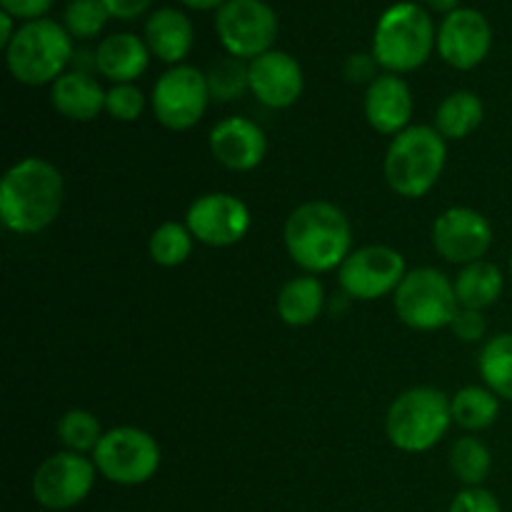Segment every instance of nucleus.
Wrapping results in <instances>:
<instances>
[{
  "label": "nucleus",
  "mask_w": 512,
  "mask_h": 512,
  "mask_svg": "<svg viewBox=\"0 0 512 512\" xmlns=\"http://www.w3.org/2000/svg\"><path fill=\"white\" fill-rule=\"evenodd\" d=\"M65 198L60 170L50 160L23 158L0 183V220L10 233L35 235L55 223Z\"/></svg>",
  "instance_id": "nucleus-1"
},
{
  "label": "nucleus",
  "mask_w": 512,
  "mask_h": 512,
  "mask_svg": "<svg viewBox=\"0 0 512 512\" xmlns=\"http://www.w3.org/2000/svg\"><path fill=\"white\" fill-rule=\"evenodd\" d=\"M283 235L288 255L308 275L330 273L353 253V228L343 210L328 200L298 205L285 220Z\"/></svg>",
  "instance_id": "nucleus-2"
},
{
  "label": "nucleus",
  "mask_w": 512,
  "mask_h": 512,
  "mask_svg": "<svg viewBox=\"0 0 512 512\" xmlns=\"http://www.w3.org/2000/svg\"><path fill=\"white\" fill-rule=\"evenodd\" d=\"M448 145L430 125H410L395 135L385 153V180L403 198H423L435 188L445 170Z\"/></svg>",
  "instance_id": "nucleus-3"
},
{
  "label": "nucleus",
  "mask_w": 512,
  "mask_h": 512,
  "mask_svg": "<svg viewBox=\"0 0 512 512\" xmlns=\"http://www.w3.org/2000/svg\"><path fill=\"white\" fill-rule=\"evenodd\" d=\"M435 45L433 20L418 3L390 5L375 25L373 55L388 73H413L430 58Z\"/></svg>",
  "instance_id": "nucleus-4"
},
{
  "label": "nucleus",
  "mask_w": 512,
  "mask_h": 512,
  "mask_svg": "<svg viewBox=\"0 0 512 512\" xmlns=\"http://www.w3.org/2000/svg\"><path fill=\"white\" fill-rule=\"evenodd\" d=\"M73 53V40L65 25L50 18H38L20 25L5 48V63L18 83L38 88L53 85L65 73Z\"/></svg>",
  "instance_id": "nucleus-5"
},
{
  "label": "nucleus",
  "mask_w": 512,
  "mask_h": 512,
  "mask_svg": "<svg viewBox=\"0 0 512 512\" xmlns=\"http://www.w3.org/2000/svg\"><path fill=\"white\" fill-rule=\"evenodd\" d=\"M453 423L448 395L435 388H410L388 408L385 433L403 453H425L435 448Z\"/></svg>",
  "instance_id": "nucleus-6"
},
{
  "label": "nucleus",
  "mask_w": 512,
  "mask_h": 512,
  "mask_svg": "<svg viewBox=\"0 0 512 512\" xmlns=\"http://www.w3.org/2000/svg\"><path fill=\"white\" fill-rule=\"evenodd\" d=\"M395 313L413 330L450 328L460 310L453 280L435 268L410 270L393 293Z\"/></svg>",
  "instance_id": "nucleus-7"
},
{
  "label": "nucleus",
  "mask_w": 512,
  "mask_h": 512,
  "mask_svg": "<svg viewBox=\"0 0 512 512\" xmlns=\"http://www.w3.org/2000/svg\"><path fill=\"white\" fill-rule=\"evenodd\" d=\"M93 463L108 483L143 485L158 473L160 448L150 433L123 425L103 435L93 453Z\"/></svg>",
  "instance_id": "nucleus-8"
},
{
  "label": "nucleus",
  "mask_w": 512,
  "mask_h": 512,
  "mask_svg": "<svg viewBox=\"0 0 512 512\" xmlns=\"http://www.w3.org/2000/svg\"><path fill=\"white\" fill-rule=\"evenodd\" d=\"M210 100L213 98H210L208 75L183 63L165 70L150 95L155 120L175 133L195 128L208 110Z\"/></svg>",
  "instance_id": "nucleus-9"
},
{
  "label": "nucleus",
  "mask_w": 512,
  "mask_h": 512,
  "mask_svg": "<svg viewBox=\"0 0 512 512\" xmlns=\"http://www.w3.org/2000/svg\"><path fill=\"white\" fill-rule=\"evenodd\" d=\"M278 28V15L263 0H228L215 15L220 43L240 60H255L273 50Z\"/></svg>",
  "instance_id": "nucleus-10"
},
{
  "label": "nucleus",
  "mask_w": 512,
  "mask_h": 512,
  "mask_svg": "<svg viewBox=\"0 0 512 512\" xmlns=\"http://www.w3.org/2000/svg\"><path fill=\"white\" fill-rule=\"evenodd\" d=\"M93 460L85 455L60 450L38 465L33 475V498L45 510H70L83 503L95 485Z\"/></svg>",
  "instance_id": "nucleus-11"
},
{
  "label": "nucleus",
  "mask_w": 512,
  "mask_h": 512,
  "mask_svg": "<svg viewBox=\"0 0 512 512\" xmlns=\"http://www.w3.org/2000/svg\"><path fill=\"white\" fill-rule=\"evenodd\" d=\"M408 275L403 253L390 245H365L353 250L338 268V280L350 300H378L395 293Z\"/></svg>",
  "instance_id": "nucleus-12"
},
{
  "label": "nucleus",
  "mask_w": 512,
  "mask_h": 512,
  "mask_svg": "<svg viewBox=\"0 0 512 512\" xmlns=\"http://www.w3.org/2000/svg\"><path fill=\"white\" fill-rule=\"evenodd\" d=\"M185 225L195 240L210 248H230L250 230V210L230 193L200 195L185 213Z\"/></svg>",
  "instance_id": "nucleus-13"
},
{
  "label": "nucleus",
  "mask_w": 512,
  "mask_h": 512,
  "mask_svg": "<svg viewBox=\"0 0 512 512\" xmlns=\"http://www.w3.org/2000/svg\"><path fill=\"white\" fill-rule=\"evenodd\" d=\"M433 245L448 263H478L493 245V228L483 213L455 205L433 223Z\"/></svg>",
  "instance_id": "nucleus-14"
},
{
  "label": "nucleus",
  "mask_w": 512,
  "mask_h": 512,
  "mask_svg": "<svg viewBox=\"0 0 512 512\" xmlns=\"http://www.w3.org/2000/svg\"><path fill=\"white\" fill-rule=\"evenodd\" d=\"M493 45L488 18L473 8H458L445 15L438 30L440 58L458 70H473L483 63Z\"/></svg>",
  "instance_id": "nucleus-15"
},
{
  "label": "nucleus",
  "mask_w": 512,
  "mask_h": 512,
  "mask_svg": "<svg viewBox=\"0 0 512 512\" xmlns=\"http://www.w3.org/2000/svg\"><path fill=\"white\" fill-rule=\"evenodd\" d=\"M303 68L283 50H268L250 60V93L268 108H290L303 95Z\"/></svg>",
  "instance_id": "nucleus-16"
},
{
  "label": "nucleus",
  "mask_w": 512,
  "mask_h": 512,
  "mask_svg": "<svg viewBox=\"0 0 512 512\" xmlns=\"http://www.w3.org/2000/svg\"><path fill=\"white\" fill-rule=\"evenodd\" d=\"M268 150L263 128L248 118H225L210 130V153L223 168L248 173L258 168Z\"/></svg>",
  "instance_id": "nucleus-17"
},
{
  "label": "nucleus",
  "mask_w": 512,
  "mask_h": 512,
  "mask_svg": "<svg viewBox=\"0 0 512 512\" xmlns=\"http://www.w3.org/2000/svg\"><path fill=\"white\" fill-rule=\"evenodd\" d=\"M363 110L368 123L380 135H400L410 128L413 118V93L410 85L400 75L385 73L378 75L365 90Z\"/></svg>",
  "instance_id": "nucleus-18"
},
{
  "label": "nucleus",
  "mask_w": 512,
  "mask_h": 512,
  "mask_svg": "<svg viewBox=\"0 0 512 512\" xmlns=\"http://www.w3.org/2000/svg\"><path fill=\"white\" fill-rule=\"evenodd\" d=\"M108 90L100 88L98 80L90 73L80 70H65L53 85H50V103L63 118L75 123H88L98 118L105 110Z\"/></svg>",
  "instance_id": "nucleus-19"
},
{
  "label": "nucleus",
  "mask_w": 512,
  "mask_h": 512,
  "mask_svg": "<svg viewBox=\"0 0 512 512\" xmlns=\"http://www.w3.org/2000/svg\"><path fill=\"white\" fill-rule=\"evenodd\" d=\"M193 38V23L178 8L155 10L145 23V45L163 63L180 65L193 48Z\"/></svg>",
  "instance_id": "nucleus-20"
},
{
  "label": "nucleus",
  "mask_w": 512,
  "mask_h": 512,
  "mask_svg": "<svg viewBox=\"0 0 512 512\" xmlns=\"http://www.w3.org/2000/svg\"><path fill=\"white\" fill-rule=\"evenodd\" d=\"M95 55H98V73L113 85L133 83L135 78H140L148 70L150 63L148 45L133 33L108 35L98 45Z\"/></svg>",
  "instance_id": "nucleus-21"
},
{
  "label": "nucleus",
  "mask_w": 512,
  "mask_h": 512,
  "mask_svg": "<svg viewBox=\"0 0 512 512\" xmlns=\"http://www.w3.org/2000/svg\"><path fill=\"white\" fill-rule=\"evenodd\" d=\"M325 308V288L315 275H300L288 280L278 293V315L290 328H305L315 323Z\"/></svg>",
  "instance_id": "nucleus-22"
},
{
  "label": "nucleus",
  "mask_w": 512,
  "mask_h": 512,
  "mask_svg": "<svg viewBox=\"0 0 512 512\" xmlns=\"http://www.w3.org/2000/svg\"><path fill=\"white\" fill-rule=\"evenodd\" d=\"M453 285L460 308L485 310L503 293V273H500L498 265L478 260V263L463 265Z\"/></svg>",
  "instance_id": "nucleus-23"
},
{
  "label": "nucleus",
  "mask_w": 512,
  "mask_h": 512,
  "mask_svg": "<svg viewBox=\"0 0 512 512\" xmlns=\"http://www.w3.org/2000/svg\"><path fill=\"white\" fill-rule=\"evenodd\" d=\"M483 115L485 108L478 95L470 93V90H455L438 105L435 130L445 140H463L480 128Z\"/></svg>",
  "instance_id": "nucleus-24"
},
{
  "label": "nucleus",
  "mask_w": 512,
  "mask_h": 512,
  "mask_svg": "<svg viewBox=\"0 0 512 512\" xmlns=\"http://www.w3.org/2000/svg\"><path fill=\"white\" fill-rule=\"evenodd\" d=\"M450 413H453V423L458 428L468 430V433H480V430L490 428L498 420V395L490 388L468 385V388L458 390L453 395V400H450Z\"/></svg>",
  "instance_id": "nucleus-25"
},
{
  "label": "nucleus",
  "mask_w": 512,
  "mask_h": 512,
  "mask_svg": "<svg viewBox=\"0 0 512 512\" xmlns=\"http://www.w3.org/2000/svg\"><path fill=\"white\" fill-rule=\"evenodd\" d=\"M480 375L498 398L512 403V333L495 335L480 353Z\"/></svg>",
  "instance_id": "nucleus-26"
},
{
  "label": "nucleus",
  "mask_w": 512,
  "mask_h": 512,
  "mask_svg": "<svg viewBox=\"0 0 512 512\" xmlns=\"http://www.w3.org/2000/svg\"><path fill=\"white\" fill-rule=\"evenodd\" d=\"M490 468H493V458L483 440L473 438V435L455 440L453 450H450V470L460 483H465L468 488H480L490 475Z\"/></svg>",
  "instance_id": "nucleus-27"
},
{
  "label": "nucleus",
  "mask_w": 512,
  "mask_h": 512,
  "mask_svg": "<svg viewBox=\"0 0 512 512\" xmlns=\"http://www.w3.org/2000/svg\"><path fill=\"white\" fill-rule=\"evenodd\" d=\"M193 240L195 238L188 230V225L168 220V223L158 225L153 230V235H150V258L160 268H178L193 253Z\"/></svg>",
  "instance_id": "nucleus-28"
},
{
  "label": "nucleus",
  "mask_w": 512,
  "mask_h": 512,
  "mask_svg": "<svg viewBox=\"0 0 512 512\" xmlns=\"http://www.w3.org/2000/svg\"><path fill=\"white\" fill-rule=\"evenodd\" d=\"M103 428L100 420L88 410H68L58 423V438L70 453H95L98 443L103 440Z\"/></svg>",
  "instance_id": "nucleus-29"
},
{
  "label": "nucleus",
  "mask_w": 512,
  "mask_h": 512,
  "mask_svg": "<svg viewBox=\"0 0 512 512\" xmlns=\"http://www.w3.org/2000/svg\"><path fill=\"white\" fill-rule=\"evenodd\" d=\"M210 98L220 103L238 100L245 90H250V63L240 58H223L210 68L208 73Z\"/></svg>",
  "instance_id": "nucleus-30"
},
{
  "label": "nucleus",
  "mask_w": 512,
  "mask_h": 512,
  "mask_svg": "<svg viewBox=\"0 0 512 512\" xmlns=\"http://www.w3.org/2000/svg\"><path fill=\"white\" fill-rule=\"evenodd\" d=\"M103 0H70L65 8V30L75 38H95L108 23Z\"/></svg>",
  "instance_id": "nucleus-31"
},
{
  "label": "nucleus",
  "mask_w": 512,
  "mask_h": 512,
  "mask_svg": "<svg viewBox=\"0 0 512 512\" xmlns=\"http://www.w3.org/2000/svg\"><path fill=\"white\" fill-rule=\"evenodd\" d=\"M145 110V95L138 85L120 83L108 90L105 98V113L118 123H135Z\"/></svg>",
  "instance_id": "nucleus-32"
},
{
  "label": "nucleus",
  "mask_w": 512,
  "mask_h": 512,
  "mask_svg": "<svg viewBox=\"0 0 512 512\" xmlns=\"http://www.w3.org/2000/svg\"><path fill=\"white\" fill-rule=\"evenodd\" d=\"M448 512H503L498 498L485 488H465L450 503Z\"/></svg>",
  "instance_id": "nucleus-33"
},
{
  "label": "nucleus",
  "mask_w": 512,
  "mask_h": 512,
  "mask_svg": "<svg viewBox=\"0 0 512 512\" xmlns=\"http://www.w3.org/2000/svg\"><path fill=\"white\" fill-rule=\"evenodd\" d=\"M450 330L458 340L463 343H478L483 340L485 335V318H483V310H470V308H460L455 313L453 323H450Z\"/></svg>",
  "instance_id": "nucleus-34"
},
{
  "label": "nucleus",
  "mask_w": 512,
  "mask_h": 512,
  "mask_svg": "<svg viewBox=\"0 0 512 512\" xmlns=\"http://www.w3.org/2000/svg\"><path fill=\"white\" fill-rule=\"evenodd\" d=\"M378 60L373 53H353L343 65V73L348 83L353 85H370L378 78Z\"/></svg>",
  "instance_id": "nucleus-35"
},
{
  "label": "nucleus",
  "mask_w": 512,
  "mask_h": 512,
  "mask_svg": "<svg viewBox=\"0 0 512 512\" xmlns=\"http://www.w3.org/2000/svg\"><path fill=\"white\" fill-rule=\"evenodd\" d=\"M55 0H0L3 5V13L13 15V18H23V20H38L53 8Z\"/></svg>",
  "instance_id": "nucleus-36"
},
{
  "label": "nucleus",
  "mask_w": 512,
  "mask_h": 512,
  "mask_svg": "<svg viewBox=\"0 0 512 512\" xmlns=\"http://www.w3.org/2000/svg\"><path fill=\"white\" fill-rule=\"evenodd\" d=\"M153 0H103L105 10L110 13V18H120V20H135L150 8Z\"/></svg>",
  "instance_id": "nucleus-37"
},
{
  "label": "nucleus",
  "mask_w": 512,
  "mask_h": 512,
  "mask_svg": "<svg viewBox=\"0 0 512 512\" xmlns=\"http://www.w3.org/2000/svg\"><path fill=\"white\" fill-rule=\"evenodd\" d=\"M13 15H8V13H0V45H3V48H8L10 45V40L15 38V33H18V30L13 28Z\"/></svg>",
  "instance_id": "nucleus-38"
},
{
  "label": "nucleus",
  "mask_w": 512,
  "mask_h": 512,
  "mask_svg": "<svg viewBox=\"0 0 512 512\" xmlns=\"http://www.w3.org/2000/svg\"><path fill=\"white\" fill-rule=\"evenodd\" d=\"M183 5H188V8L193 10H213V8H223L228 0H180Z\"/></svg>",
  "instance_id": "nucleus-39"
},
{
  "label": "nucleus",
  "mask_w": 512,
  "mask_h": 512,
  "mask_svg": "<svg viewBox=\"0 0 512 512\" xmlns=\"http://www.w3.org/2000/svg\"><path fill=\"white\" fill-rule=\"evenodd\" d=\"M458 3L460 0H425V5L428 8H433L435 13H453V10H458Z\"/></svg>",
  "instance_id": "nucleus-40"
},
{
  "label": "nucleus",
  "mask_w": 512,
  "mask_h": 512,
  "mask_svg": "<svg viewBox=\"0 0 512 512\" xmlns=\"http://www.w3.org/2000/svg\"><path fill=\"white\" fill-rule=\"evenodd\" d=\"M510 273H512V260H510Z\"/></svg>",
  "instance_id": "nucleus-41"
}]
</instances>
